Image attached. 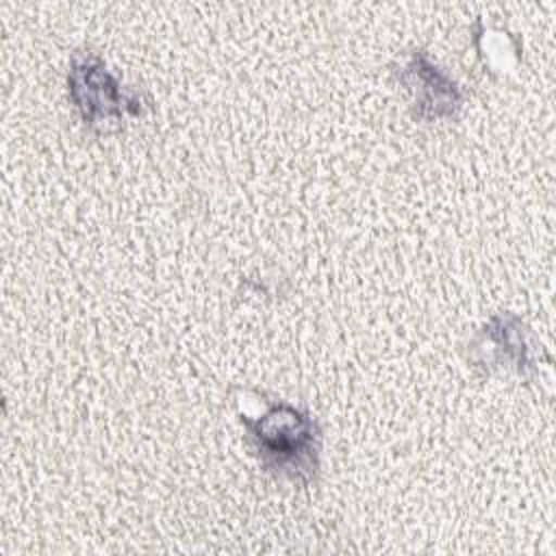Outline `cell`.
<instances>
[{
	"instance_id": "4",
	"label": "cell",
	"mask_w": 556,
	"mask_h": 556,
	"mask_svg": "<svg viewBox=\"0 0 556 556\" xmlns=\"http://www.w3.org/2000/svg\"><path fill=\"white\" fill-rule=\"evenodd\" d=\"M395 76L408 96L415 117L424 122L456 117L463 104L460 87L428 56L426 50L417 48L406 52Z\"/></svg>"
},
{
	"instance_id": "3",
	"label": "cell",
	"mask_w": 556,
	"mask_h": 556,
	"mask_svg": "<svg viewBox=\"0 0 556 556\" xmlns=\"http://www.w3.org/2000/svg\"><path fill=\"white\" fill-rule=\"evenodd\" d=\"M534 352L536 343L530 328L510 311L493 313L469 343V361L486 374L504 369L530 378L539 371Z\"/></svg>"
},
{
	"instance_id": "2",
	"label": "cell",
	"mask_w": 556,
	"mask_h": 556,
	"mask_svg": "<svg viewBox=\"0 0 556 556\" xmlns=\"http://www.w3.org/2000/svg\"><path fill=\"white\" fill-rule=\"evenodd\" d=\"M67 91L87 128L119 130L128 117L143 115L148 102L135 87H124L106 61L85 48L74 50L67 67Z\"/></svg>"
},
{
	"instance_id": "1",
	"label": "cell",
	"mask_w": 556,
	"mask_h": 556,
	"mask_svg": "<svg viewBox=\"0 0 556 556\" xmlns=\"http://www.w3.org/2000/svg\"><path fill=\"white\" fill-rule=\"evenodd\" d=\"M263 397V395H261ZM248 443L261 465L276 478L308 486L319 473L321 428L304 408L276 397H263L261 410H239Z\"/></svg>"
}]
</instances>
